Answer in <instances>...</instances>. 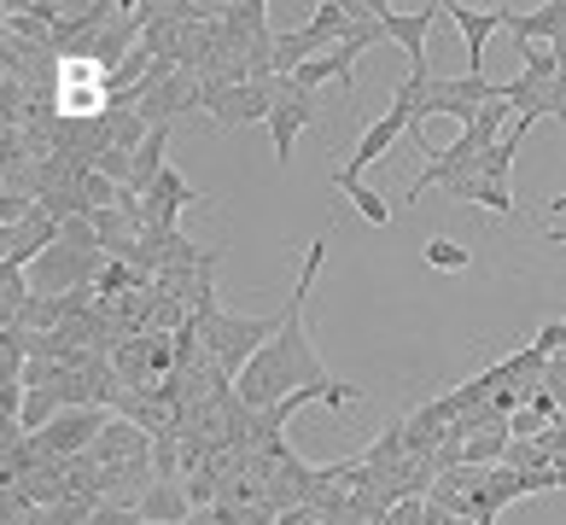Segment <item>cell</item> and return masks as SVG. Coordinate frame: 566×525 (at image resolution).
Listing matches in <instances>:
<instances>
[{"label": "cell", "mask_w": 566, "mask_h": 525, "mask_svg": "<svg viewBox=\"0 0 566 525\" xmlns=\"http://www.w3.org/2000/svg\"><path fill=\"white\" fill-rule=\"evenodd\" d=\"M543 245H566V222H560V228H549V234H543Z\"/></svg>", "instance_id": "44dd1931"}, {"label": "cell", "mask_w": 566, "mask_h": 525, "mask_svg": "<svg viewBox=\"0 0 566 525\" xmlns=\"http://www.w3.org/2000/svg\"><path fill=\"white\" fill-rule=\"evenodd\" d=\"M135 455H153V432L135 427L129 414H112L106 432H99V444H94V461L99 468H123V461H135Z\"/></svg>", "instance_id": "52a82bcc"}, {"label": "cell", "mask_w": 566, "mask_h": 525, "mask_svg": "<svg viewBox=\"0 0 566 525\" xmlns=\"http://www.w3.org/2000/svg\"><path fill=\"white\" fill-rule=\"evenodd\" d=\"M444 193L455 204H479V210H491V217H514V187H491V181H479L461 170L455 181H444Z\"/></svg>", "instance_id": "9c48e42d"}, {"label": "cell", "mask_w": 566, "mask_h": 525, "mask_svg": "<svg viewBox=\"0 0 566 525\" xmlns=\"http://www.w3.org/2000/svg\"><path fill=\"white\" fill-rule=\"evenodd\" d=\"M146 525H153V519H146Z\"/></svg>", "instance_id": "7402d4cb"}, {"label": "cell", "mask_w": 566, "mask_h": 525, "mask_svg": "<svg viewBox=\"0 0 566 525\" xmlns=\"http://www.w3.org/2000/svg\"><path fill=\"white\" fill-rule=\"evenodd\" d=\"M322 258H327V234H316L304 245V269H298V286L286 292L281 333L251 356L245 374H240L234 391H240L245 409H275L286 391L333 386V374L322 368V356H316V339H310V327H304V304H310V286H316V275H322Z\"/></svg>", "instance_id": "6da1fadb"}, {"label": "cell", "mask_w": 566, "mask_h": 525, "mask_svg": "<svg viewBox=\"0 0 566 525\" xmlns=\"http://www.w3.org/2000/svg\"><path fill=\"white\" fill-rule=\"evenodd\" d=\"M106 123H112V146H117V153H140V146L153 140V123H146L140 112H106Z\"/></svg>", "instance_id": "5bb4252c"}, {"label": "cell", "mask_w": 566, "mask_h": 525, "mask_svg": "<svg viewBox=\"0 0 566 525\" xmlns=\"http://www.w3.org/2000/svg\"><path fill=\"white\" fill-rule=\"evenodd\" d=\"M543 210H549V217H566V193H555V199H543Z\"/></svg>", "instance_id": "ffe728a7"}, {"label": "cell", "mask_w": 566, "mask_h": 525, "mask_svg": "<svg viewBox=\"0 0 566 525\" xmlns=\"http://www.w3.org/2000/svg\"><path fill=\"white\" fill-rule=\"evenodd\" d=\"M491 99H502V82L479 76V71H468V76H432L427 82V117H455L461 129H468Z\"/></svg>", "instance_id": "7a4b0ae2"}, {"label": "cell", "mask_w": 566, "mask_h": 525, "mask_svg": "<svg viewBox=\"0 0 566 525\" xmlns=\"http://www.w3.org/2000/svg\"><path fill=\"white\" fill-rule=\"evenodd\" d=\"M187 525H222V514L217 508H193V519H187Z\"/></svg>", "instance_id": "ac0fdd59"}, {"label": "cell", "mask_w": 566, "mask_h": 525, "mask_svg": "<svg viewBox=\"0 0 566 525\" xmlns=\"http://www.w3.org/2000/svg\"><path fill=\"white\" fill-rule=\"evenodd\" d=\"M549 53H555V65H560V71H566V30H560V35H555V41H549Z\"/></svg>", "instance_id": "d6986e66"}, {"label": "cell", "mask_w": 566, "mask_h": 525, "mask_svg": "<svg viewBox=\"0 0 566 525\" xmlns=\"http://www.w3.org/2000/svg\"><path fill=\"white\" fill-rule=\"evenodd\" d=\"M333 193H345L356 210H363V217L374 222V228H386L391 222V204L380 199V193H374V187L368 181H356V176H345V170H333Z\"/></svg>", "instance_id": "8fae6325"}, {"label": "cell", "mask_w": 566, "mask_h": 525, "mask_svg": "<svg viewBox=\"0 0 566 525\" xmlns=\"http://www.w3.org/2000/svg\"><path fill=\"white\" fill-rule=\"evenodd\" d=\"M438 12H444V0H427V7H409V12H397V7L380 12L386 41H397V48L409 53V76H432L427 71V35H432V18Z\"/></svg>", "instance_id": "3957f363"}, {"label": "cell", "mask_w": 566, "mask_h": 525, "mask_svg": "<svg viewBox=\"0 0 566 525\" xmlns=\"http://www.w3.org/2000/svg\"><path fill=\"white\" fill-rule=\"evenodd\" d=\"M444 12L455 18L461 41H468V53H473V71L485 76V41H491V30H502V0H491V7H468V0H444Z\"/></svg>", "instance_id": "8992f818"}, {"label": "cell", "mask_w": 566, "mask_h": 525, "mask_svg": "<svg viewBox=\"0 0 566 525\" xmlns=\"http://www.w3.org/2000/svg\"><path fill=\"white\" fill-rule=\"evenodd\" d=\"M140 514L153 525H187L193 519V496H187L181 479H153V485L140 491Z\"/></svg>", "instance_id": "ba28073f"}, {"label": "cell", "mask_w": 566, "mask_h": 525, "mask_svg": "<svg viewBox=\"0 0 566 525\" xmlns=\"http://www.w3.org/2000/svg\"><path fill=\"white\" fill-rule=\"evenodd\" d=\"M59 414H65V397H59L53 386H48V391H30V397H24V414H18V432L35 438V432H48Z\"/></svg>", "instance_id": "7c38bea8"}, {"label": "cell", "mask_w": 566, "mask_h": 525, "mask_svg": "<svg viewBox=\"0 0 566 525\" xmlns=\"http://www.w3.org/2000/svg\"><path fill=\"white\" fill-rule=\"evenodd\" d=\"M543 427H549V420H543V414H537L532 403H526V409H514V414H509V432H514V438H537Z\"/></svg>", "instance_id": "e0dca14e"}, {"label": "cell", "mask_w": 566, "mask_h": 525, "mask_svg": "<svg viewBox=\"0 0 566 525\" xmlns=\"http://www.w3.org/2000/svg\"><path fill=\"white\" fill-rule=\"evenodd\" d=\"M94 228H99V245H106V258H117V263L140 245V228L123 217L117 204H112V210H94Z\"/></svg>", "instance_id": "30bf717a"}, {"label": "cell", "mask_w": 566, "mask_h": 525, "mask_svg": "<svg viewBox=\"0 0 566 525\" xmlns=\"http://www.w3.org/2000/svg\"><path fill=\"white\" fill-rule=\"evenodd\" d=\"M106 420H112V409H65L48 432H35V438H41V450H48V455H82V450L99 444Z\"/></svg>", "instance_id": "277c9868"}, {"label": "cell", "mask_w": 566, "mask_h": 525, "mask_svg": "<svg viewBox=\"0 0 566 525\" xmlns=\"http://www.w3.org/2000/svg\"><path fill=\"white\" fill-rule=\"evenodd\" d=\"M316 94H304L292 76H281V105H275V117H269V135H275V153H281V164L292 158V146H298V135L316 123Z\"/></svg>", "instance_id": "5b68a950"}, {"label": "cell", "mask_w": 566, "mask_h": 525, "mask_svg": "<svg viewBox=\"0 0 566 525\" xmlns=\"http://www.w3.org/2000/svg\"><path fill=\"white\" fill-rule=\"evenodd\" d=\"M59 245H71V251H106L99 245V228H94V217H71V222H59Z\"/></svg>", "instance_id": "2e32d148"}, {"label": "cell", "mask_w": 566, "mask_h": 525, "mask_svg": "<svg viewBox=\"0 0 566 525\" xmlns=\"http://www.w3.org/2000/svg\"><path fill=\"white\" fill-rule=\"evenodd\" d=\"M421 258H427V269H444V275H461V269H473V251H468V245H455V240H427V245H421Z\"/></svg>", "instance_id": "9a60e30c"}, {"label": "cell", "mask_w": 566, "mask_h": 525, "mask_svg": "<svg viewBox=\"0 0 566 525\" xmlns=\"http://www.w3.org/2000/svg\"><path fill=\"white\" fill-rule=\"evenodd\" d=\"M30 298H35V286H30L24 269H7V263H0V322H18Z\"/></svg>", "instance_id": "4fadbf2b"}]
</instances>
